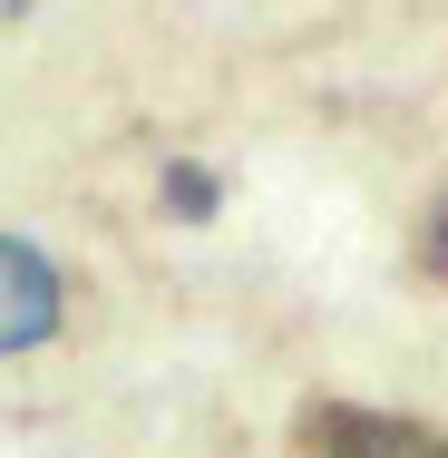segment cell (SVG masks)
<instances>
[{
    "label": "cell",
    "instance_id": "1",
    "mask_svg": "<svg viewBox=\"0 0 448 458\" xmlns=\"http://www.w3.org/2000/svg\"><path fill=\"white\" fill-rule=\"evenodd\" d=\"M302 458H448V439L419 420H390V410L322 400V410H302Z\"/></svg>",
    "mask_w": 448,
    "mask_h": 458
},
{
    "label": "cell",
    "instance_id": "2",
    "mask_svg": "<svg viewBox=\"0 0 448 458\" xmlns=\"http://www.w3.org/2000/svg\"><path fill=\"white\" fill-rule=\"evenodd\" d=\"M49 332H59V274H49V254H30V244L0 234V352H30Z\"/></svg>",
    "mask_w": 448,
    "mask_h": 458
},
{
    "label": "cell",
    "instance_id": "3",
    "mask_svg": "<svg viewBox=\"0 0 448 458\" xmlns=\"http://www.w3.org/2000/svg\"><path fill=\"white\" fill-rule=\"evenodd\" d=\"M419 264H429V274L448 283V205H439V215H429V234H419Z\"/></svg>",
    "mask_w": 448,
    "mask_h": 458
},
{
    "label": "cell",
    "instance_id": "4",
    "mask_svg": "<svg viewBox=\"0 0 448 458\" xmlns=\"http://www.w3.org/2000/svg\"><path fill=\"white\" fill-rule=\"evenodd\" d=\"M10 10H20V0H0V20H10Z\"/></svg>",
    "mask_w": 448,
    "mask_h": 458
}]
</instances>
